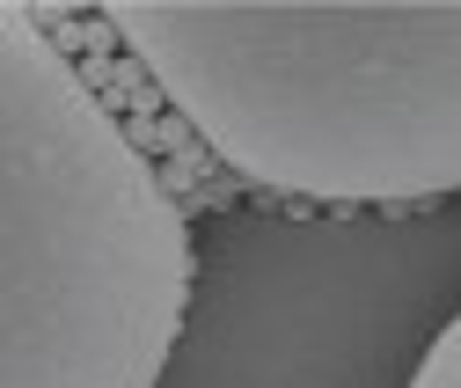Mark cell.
<instances>
[{
	"label": "cell",
	"mask_w": 461,
	"mask_h": 388,
	"mask_svg": "<svg viewBox=\"0 0 461 388\" xmlns=\"http://www.w3.org/2000/svg\"><path fill=\"white\" fill-rule=\"evenodd\" d=\"M411 388H461V315L447 322V338L432 345V359H425V374Z\"/></svg>",
	"instance_id": "obj_4"
},
{
	"label": "cell",
	"mask_w": 461,
	"mask_h": 388,
	"mask_svg": "<svg viewBox=\"0 0 461 388\" xmlns=\"http://www.w3.org/2000/svg\"><path fill=\"white\" fill-rule=\"evenodd\" d=\"M0 388H8V176H0Z\"/></svg>",
	"instance_id": "obj_5"
},
{
	"label": "cell",
	"mask_w": 461,
	"mask_h": 388,
	"mask_svg": "<svg viewBox=\"0 0 461 388\" xmlns=\"http://www.w3.org/2000/svg\"><path fill=\"white\" fill-rule=\"evenodd\" d=\"M461 315V198L402 212L220 205L154 388H411Z\"/></svg>",
	"instance_id": "obj_3"
},
{
	"label": "cell",
	"mask_w": 461,
	"mask_h": 388,
	"mask_svg": "<svg viewBox=\"0 0 461 388\" xmlns=\"http://www.w3.org/2000/svg\"><path fill=\"white\" fill-rule=\"evenodd\" d=\"M8 388H154L191 301V212L30 0H0Z\"/></svg>",
	"instance_id": "obj_2"
},
{
	"label": "cell",
	"mask_w": 461,
	"mask_h": 388,
	"mask_svg": "<svg viewBox=\"0 0 461 388\" xmlns=\"http://www.w3.org/2000/svg\"><path fill=\"white\" fill-rule=\"evenodd\" d=\"M103 23L271 205L461 198V0H118Z\"/></svg>",
	"instance_id": "obj_1"
}]
</instances>
